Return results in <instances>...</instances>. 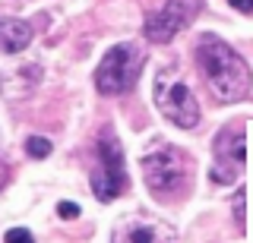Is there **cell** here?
I'll use <instances>...</instances> for the list:
<instances>
[{"mask_svg": "<svg viewBox=\"0 0 253 243\" xmlns=\"http://www.w3.org/2000/svg\"><path fill=\"white\" fill-rule=\"evenodd\" d=\"M196 67L206 76V85L218 101L231 104V101H244L253 89V69L234 51L225 38L206 32L196 38Z\"/></svg>", "mask_w": 253, "mask_h": 243, "instance_id": "1", "label": "cell"}, {"mask_svg": "<svg viewBox=\"0 0 253 243\" xmlns=\"http://www.w3.org/2000/svg\"><path fill=\"white\" fill-rule=\"evenodd\" d=\"M89 186L98 202H114L130 190V177H126V158L124 145L117 139L114 127H101L92 142V158H89Z\"/></svg>", "mask_w": 253, "mask_h": 243, "instance_id": "2", "label": "cell"}, {"mask_svg": "<svg viewBox=\"0 0 253 243\" xmlns=\"http://www.w3.org/2000/svg\"><path fill=\"white\" fill-rule=\"evenodd\" d=\"M142 177H146L149 193L158 199H177L187 193L190 186V174H193V164H190L187 152L165 139H158L155 145L146 148V155L139 158Z\"/></svg>", "mask_w": 253, "mask_h": 243, "instance_id": "3", "label": "cell"}, {"mask_svg": "<svg viewBox=\"0 0 253 243\" xmlns=\"http://www.w3.org/2000/svg\"><path fill=\"white\" fill-rule=\"evenodd\" d=\"M149 54L139 41H121L105 51V57L95 67V89L101 95H126L139 82L142 67Z\"/></svg>", "mask_w": 253, "mask_h": 243, "instance_id": "4", "label": "cell"}, {"mask_svg": "<svg viewBox=\"0 0 253 243\" xmlns=\"http://www.w3.org/2000/svg\"><path fill=\"white\" fill-rule=\"evenodd\" d=\"M155 107L168 123L180 130H196L203 120L200 101H196L193 89L184 82V76L177 73V67H165L155 76Z\"/></svg>", "mask_w": 253, "mask_h": 243, "instance_id": "5", "label": "cell"}, {"mask_svg": "<svg viewBox=\"0 0 253 243\" xmlns=\"http://www.w3.org/2000/svg\"><path fill=\"white\" fill-rule=\"evenodd\" d=\"M247 164V130L241 120L228 123L212 139V168L209 177L215 183H234Z\"/></svg>", "mask_w": 253, "mask_h": 243, "instance_id": "6", "label": "cell"}, {"mask_svg": "<svg viewBox=\"0 0 253 243\" xmlns=\"http://www.w3.org/2000/svg\"><path fill=\"white\" fill-rule=\"evenodd\" d=\"M203 3L206 0H165L158 10H152L142 22V35L146 41L152 44H168L177 32L193 22L196 16L203 13Z\"/></svg>", "mask_w": 253, "mask_h": 243, "instance_id": "7", "label": "cell"}, {"mask_svg": "<svg viewBox=\"0 0 253 243\" xmlns=\"http://www.w3.org/2000/svg\"><path fill=\"white\" fill-rule=\"evenodd\" d=\"M0 44L3 54H19L32 44V26L26 19H3L0 22Z\"/></svg>", "mask_w": 253, "mask_h": 243, "instance_id": "8", "label": "cell"}, {"mask_svg": "<svg viewBox=\"0 0 253 243\" xmlns=\"http://www.w3.org/2000/svg\"><path fill=\"white\" fill-rule=\"evenodd\" d=\"M126 231H114V240H126V243H152L162 234L155 231V224H124Z\"/></svg>", "mask_w": 253, "mask_h": 243, "instance_id": "9", "label": "cell"}, {"mask_svg": "<svg viewBox=\"0 0 253 243\" xmlns=\"http://www.w3.org/2000/svg\"><path fill=\"white\" fill-rule=\"evenodd\" d=\"M51 152H54L51 139H44V136H26V155H29L32 161H42Z\"/></svg>", "mask_w": 253, "mask_h": 243, "instance_id": "10", "label": "cell"}, {"mask_svg": "<svg viewBox=\"0 0 253 243\" xmlns=\"http://www.w3.org/2000/svg\"><path fill=\"white\" fill-rule=\"evenodd\" d=\"M57 215L60 218H79V215H83V208H79L76 202H60V206H57Z\"/></svg>", "mask_w": 253, "mask_h": 243, "instance_id": "11", "label": "cell"}, {"mask_svg": "<svg viewBox=\"0 0 253 243\" xmlns=\"http://www.w3.org/2000/svg\"><path fill=\"white\" fill-rule=\"evenodd\" d=\"M6 243H16V240H32V231H26V227H13V231L3 234Z\"/></svg>", "mask_w": 253, "mask_h": 243, "instance_id": "12", "label": "cell"}, {"mask_svg": "<svg viewBox=\"0 0 253 243\" xmlns=\"http://www.w3.org/2000/svg\"><path fill=\"white\" fill-rule=\"evenodd\" d=\"M228 3H231L237 13H244V16H250V13H253V0H228Z\"/></svg>", "mask_w": 253, "mask_h": 243, "instance_id": "13", "label": "cell"}, {"mask_svg": "<svg viewBox=\"0 0 253 243\" xmlns=\"http://www.w3.org/2000/svg\"><path fill=\"white\" fill-rule=\"evenodd\" d=\"M234 215H237V224L244 227V193L234 196Z\"/></svg>", "mask_w": 253, "mask_h": 243, "instance_id": "14", "label": "cell"}]
</instances>
